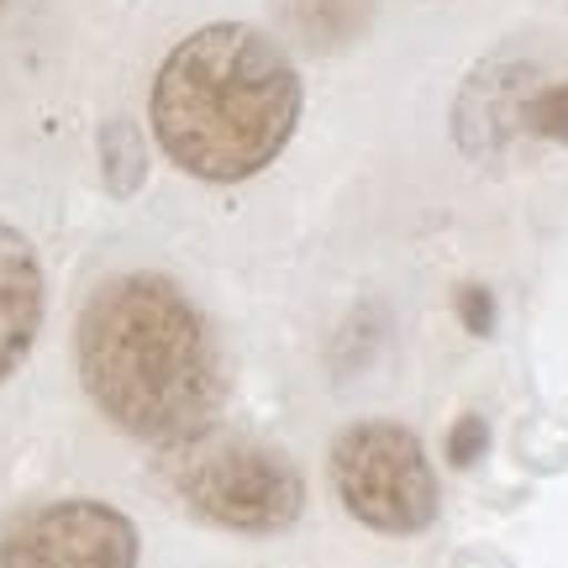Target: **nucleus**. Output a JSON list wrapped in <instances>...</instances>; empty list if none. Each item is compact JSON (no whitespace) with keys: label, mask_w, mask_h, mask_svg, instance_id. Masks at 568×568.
<instances>
[{"label":"nucleus","mask_w":568,"mask_h":568,"mask_svg":"<svg viewBox=\"0 0 568 568\" xmlns=\"http://www.w3.org/2000/svg\"><path fill=\"white\" fill-rule=\"evenodd\" d=\"M74 364L84 395L126 437L180 447L216 426L226 364L195 301L163 274H116L80 311Z\"/></svg>","instance_id":"f257e3e1"},{"label":"nucleus","mask_w":568,"mask_h":568,"mask_svg":"<svg viewBox=\"0 0 568 568\" xmlns=\"http://www.w3.org/2000/svg\"><path fill=\"white\" fill-rule=\"evenodd\" d=\"M301 105V74L280 42L243 21H211L159 63L148 116L174 169L205 184H237L290 148Z\"/></svg>","instance_id":"f03ea898"},{"label":"nucleus","mask_w":568,"mask_h":568,"mask_svg":"<svg viewBox=\"0 0 568 568\" xmlns=\"http://www.w3.org/2000/svg\"><path fill=\"white\" fill-rule=\"evenodd\" d=\"M163 474L190 516L243 537L290 531L305 510V479L295 458L222 426L180 447H163Z\"/></svg>","instance_id":"7ed1b4c3"},{"label":"nucleus","mask_w":568,"mask_h":568,"mask_svg":"<svg viewBox=\"0 0 568 568\" xmlns=\"http://www.w3.org/2000/svg\"><path fill=\"white\" fill-rule=\"evenodd\" d=\"M326 474L347 516L379 537H416L443 506L422 437L400 422H353L337 432Z\"/></svg>","instance_id":"20e7f679"},{"label":"nucleus","mask_w":568,"mask_h":568,"mask_svg":"<svg viewBox=\"0 0 568 568\" xmlns=\"http://www.w3.org/2000/svg\"><path fill=\"white\" fill-rule=\"evenodd\" d=\"M138 527L105 500H53L0 531V568H138Z\"/></svg>","instance_id":"39448f33"},{"label":"nucleus","mask_w":568,"mask_h":568,"mask_svg":"<svg viewBox=\"0 0 568 568\" xmlns=\"http://www.w3.org/2000/svg\"><path fill=\"white\" fill-rule=\"evenodd\" d=\"M42 326V264L17 226L0 222V385L21 368Z\"/></svg>","instance_id":"423d86ee"},{"label":"nucleus","mask_w":568,"mask_h":568,"mask_svg":"<svg viewBox=\"0 0 568 568\" xmlns=\"http://www.w3.org/2000/svg\"><path fill=\"white\" fill-rule=\"evenodd\" d=\"M284 32L311 53H337L374 17V0H274Z\"/></svg>","instance_id":"0eeeda50"},{"label":"nucleus","mask_w":568,"mask_h":568,"mask_svg":"<svg viewBox=\"0 0 568 568\" xmlns=\"http://www.w3.org/2000/svg\"><path fill=\"white\" fill-rule=\"evenodd\" d=\"M101 174H105V190L126 201V195H138L142 180H148V142L142 132L126 116L101 126Z\"/></svg>","instance_id":"6e6552de"},{"label":"nucleus","mask_w":568,"mask_h":568,"mask_svg":"<svg viewBox=\"0 0 568 568\" xmlns=\"http://www.w3.org/2000/svg\"><path fill=\"white\" fill-rule=\"evenodd\" d=\"M521 126H527V132H537V138L564 142V148H568V84L531 90L527 105H521Z\"/></svg>","instance_id":"1a4fd4ad"},{"label":"nucleus","mask_w":568,"mask_h":568,"mask_svg":"<svg viewBox=\"0 0 568 568\" xmlns=\"http://www.w3.org/2000/svg\"><path fill=\"white\" fill-rule=\"evenodd\" d=\"M485 447H489L485 416H458V422H453V432H447V464H453V468L479 464V458H485Z\"/></svg>","instance_id":"9d476101"},{"label":"nucleus","mask_w":568,"mask_h":568,"mask_svg":"<svg viewBox=\"0 0 568 568\" xmlns=\"http://www.w3.org/2000/svg\"><path fill=\"white\" fill-rule=\"evenodd\" d=\"M458 316L474 337H489L495 332V295H489L485 284H464L458 290Z\"/></svg>","instance_id":"9b49d317"}]
</instances>
